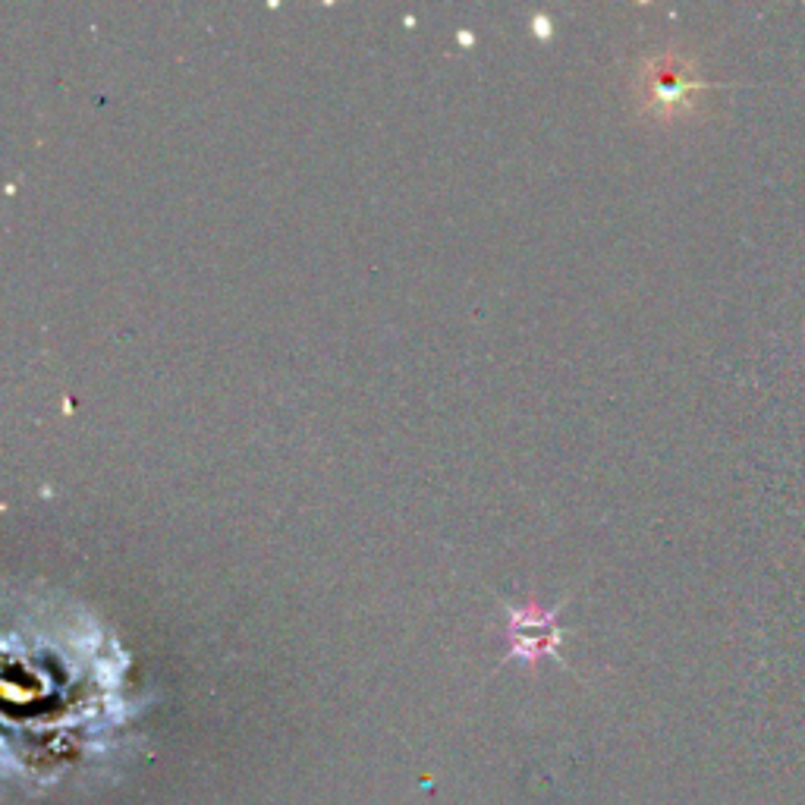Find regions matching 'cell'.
Segmentation results:
<instances>
[{
  "label": "cell",
  "mask_w": 805,
  "mask_h": 805,
  "mask_svg": "<svg viewBox=\"0 0 805 805\" xmlns=\"http://www.w3.org/2000/svg\"><path fill=\"white\" fill-rule=\"evenodd\" d=\"M699 89H705V82L692 76L689 60L673 54V51L649 58L636 73V101H639V107L646 114L658 120H670L677 114H683L692 104L689 99Z\"/></svg>",
  "instance_id": "6da1fadb"
},
{
  "label": "cell",
  "mask_w": 805,
  "mask_h": 805,
  "mask_svg": "<svg viewBox=\"0 0 805 805\" xmlns=\"http://www.w3.org/2000/svg\"><path fill=\"white\" fill-rule=\"evenodd\" d=\"M510 610V639H513V654H523V658H538V654H548L557 649V627H554V617L557 610H541L535 608L529 601V608H507Z\"/></svg>",
  "instance_id": "7a4b0ae2"
},
{
  "label": "cell",
  "mask_w": 805,
  "mask_h": 805,
  "mask_svg": "<svg viewBox=\"0 0 805 805\" xmlns=\"http://www.w3.org/2000/svg\"><path fill=\"white\" fill-rule=\"evenodd\" d=\"M531 29H535V32H538L541 39H545V35H548V32H550V29H548V20H545V17H535V25H531Z\"/></svg>",
  "instance_id": "3957f363"
}]
</instances>
